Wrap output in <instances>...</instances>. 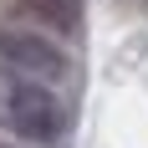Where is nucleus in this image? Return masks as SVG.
Here are the masks:
<instances>
[{"instance_id":"f257e3e1","label":"nucleus","mask_w":148,"mask_h":148,"mask_svg":"<svg viewBox=\"0 0 148 148\" xmlns=\"http://www.w3.org/2000/svg\"><path fill=\"white\" fill-rule=\"evenodd\" d=\"M5 112H10V128L26 143H36V148H56L66 138V128H72L66 102H61L56 92H46V82H15Z\"/></svg>"},{"instance_id":"20e7f679","label":"nucleus","mask_w":148,"mask_h":148,"mask_svg":"<svg viewBox=\"0 0 148 148\" xmlns=\"http://www.w3.org/2000/svg\"><path fill=\"white\" fill-rule=\"evenodd\" d=\"M143 5H148V0H143Z\"/></svg>"},{"instance_id":"7ed1b4c3","label":"nucleus","mask_w":148,"mask_h":148,"mask_svg":"<svg viewBox=\"0 0 148 148\" xmlns=\"http://www.w3.org/2000/svg\"><path fill=\"white\" fill-rule=\"evenodd\" d=\"M31 10L41 15L51 31H61V36L82 31V0H31Z\"/></svg>"},{"instance_id":"f03ea898","label":"nucleus","mask_w":148,"mask_h":148,"mask_svg":"<svg viewBox=\"0 0 148 148\" xmlns=\"http://www.w3.org/2000/svg\"><path fill=\"white\" fill-rule=\"evenodd\" d=\"M0 56L10 61V66H21L26 77H66L72 72V56L56 41L31 36V31H5L0 36Z\"/></svg>"}]
</instances>
